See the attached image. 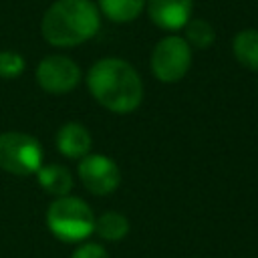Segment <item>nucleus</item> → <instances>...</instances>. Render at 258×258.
Here are the masks:
<instances>
[{"label": "nucleus", "mask_w": 258, "mask_h": 258, "mask_svg": "<svg viewBox=\"0 0 258 258\" xmlns=\"http://www.w3.org/2000/svg\"><path fill=\"white\" fill-rule=\"evenodd\" d=\"M87 87L93 99L111 113H131L143 101V83L137 71L123 58L107 56L87 73Z\"/></svg>", "instance_id": "nucleus-1"}, {"label": "nucleus", "mask_w": 258, "mask_h": 258, "mask_svg": "<svg viewBox=\"0 0 258 258\" xmlns=\"http://www.w3.org/2000/svg\"><path fill=\"white\" fill-rule=\"evenodd\" d=\"M101 26V12L91 0H56L40 22L44 40L52 46H79L93 38Z\"/></svg>", "instance_id": "nucleus-2"}, {"label": "nucleus", "mask_w": 258, "mask_h": 258, "mask_svg": "<svg viewBox=\"0 0 258 258\" xmlns=\"http://www.w3.org/2000/svg\"><path fill=\"white\" fill-rule=\"evenodd\" d=\"M46 226L60 242H83L95 230V214L77 196L54 198L46 210Z\"/></svg>", "instance_id": "nucleus-3"}, {"label": "nucleus", "mask_w": 258, "mask_h": 258, "mask_svg": "<svg viewBox=\"0 0 258 258\" xmlns=\"http://www.w3.org/2000/svg\"><path fill=\"white\" fill-rule=\"evenodd\" d=\"M42 147L40 143L20 131L0 133V169L12 175H32L42 165Z\"/></svg>", "instance_id": "nucleus-4"}, {"label": "nucleus", "mask_w": 258, "mask_h": 258, "mask_svg": "<svg viewBox=\"0 0 258 258\" xmlns=\"http://www.w3.org/2000/svg\"><path fill=\"white\" fill-rule=\"evenodd\" d=\"M191 67V46L181 36L161 38L151 52V73L161 83L181 81Z\"/></svg>", "instance_id": "nucleus-5"}, {"label": "nucleus", "mask_w": 258, "mask_h": 258, "mask_svg": "<svg viewBox=\"0 0 258 258\" xmlns=\"http://www.w3.org/2000/svg\"><path fill=\"white\" fill-rule=\"evenodd\" d=\"M77 173L85 189H89L95 196H109L121 183L119 165L103 153H87L85 157H81Z\"/></svg>", "instance_id": "nucleus-6"}, {"label": "nucleus", "mask_w": 258, "mask_h": 258, "mask_svg": "<svg viewBox=\"0 0 258 258\" xmlns=\"http://www.w3.org/2000/svg\"><path fill=\"white\" fill-rule=\"evenodd\" d=\"M34 77L38 87L46 93L64 95L79 85L81 69L73 58L64 54H48L36 64Z\"/></svg>", "instance_id": "nucleus-7"}, {"label": "nucleus", "mask_w": 258, "mask_h": 258, "mask_svg": "<svg viewBox=\"0 0 258 258\" xmlns=\"http://www.w3.org/2000/svg\"><path fill=\"white\" fill-rule=\"evenodd\" d=\"M194 0H145L153 24L163 30H181L191 16Z\"/></svg>", "instance_id": "nucleus-8"}, {"label": "nucleus", "mask_w": 258, "mask_h": 258, "mask_svg": "<svg viewBox=\"0 0 258 258\" xmlns=\"http://www.w3.org/2000/svg\"><path fill=\"white\" fill-rule=\"evenodd\" d=\"M56 149L69 159H81L91 151L93 137L83 123L69 121L56 131Z\"/></svg>", "instance_id": "nucleus-9"}, {"label": "nucleus", "mask_w": 258, "mask_h": 258, "mask_svg": "<svg viewBox=\"0 0 258 258\" xmlns=\"http://www.w3.org/2000/svg\"><path fill=\"white\" fill-rule=\"evenodd\" d=\"M34 175H36L40 187L54 198L69 196L73 189V175L64 165H58V163L40 165V169Z\"/></svg>", "instance_id": "nucleus-10"}, {"label": "nucleus", "mask_w": 258, "mask_h": 258, "mask_svg": "<svg viewBox=\"0 0 258 258\" xmlns=\"http://www.w3.org/2000/svg\"><path fill=\"white\" fill-rule=\"evenodd\" d=\"M232 52L244 69L258 71V30H240L232 40Z\"/></svg>", "instance_id": "nucleus-11"}, {"label": "nucleus", "mask_w": 258, "mask_h": 258, "mask_svg": "<svg viewBox=\"0 0 258 258\" xmlns=\"http://www.w3.org/2000/svg\"><path fill=\"white\" fill-rule=\"evenodd\" d=\"M101 240L107 242H119L127 236L129 232V220L121 212H103L101 216L95 218V230H93Z\"/></svg>", "instance_id": "nucleus-12"}, {"label": "nucleus", "mask_w": 258, "mask_h": 258, "mask_svg": "<svg viewBox=\"0 0 258 258\" xmlns=\"http://www.w3.org/2000/svg\"><path fill=\"white\" fill-rule=\"evenodd\" d=\"M99 12L105 14L111 22H131L135 20L143 8H145V0H99L97 4Z\"/></svg>", "instance_id": "nucleus-13"}, {"label": "nucleus", "mask_w": 258, "mask_h": 258, "mask_svg": "<svg viewBox=\"0 0 258 258\" xmlns=\"http://www.w3.org/2000/svg\"><path fill=\"white\" fill-rule=\"evenodd\" d=\"M185 28V42L189 46H196V48H208L214 44L216 40V30L214 26L208 22V20H202V18H196L183 26Z\"/></svg>", "instance_id": "nucleus-14"}, {"label": "nucleus", "mask_w": 258, "mask_h": 258, "mask_svg": "<svg viewBox=\"0 0 258 258\" xmlns=\"http://www.w3.org/2000/svg\"><path fill=\"white\" fill-rule=\"evenodd\" d=\"M26 62L16 50H0V79H16L22 75Z\"/></svg>", "instance_id": "nucleus-15"}, {"label": "nucleus", "mask_w": 258, "mask_h": 258, "mask_svg": "<svg viewBox=\"0 0 258 258\" xmlns=\"http://www.w3.org/2000/svg\"><path fill=\"white\" fill-rule=\"evenodd\" d=\"M71 258H109V254H107V250L101 244H97V242H85V244H81L73 252Z\"/></svg>", "instance_id": "nucleus-16"}]
</instances>
